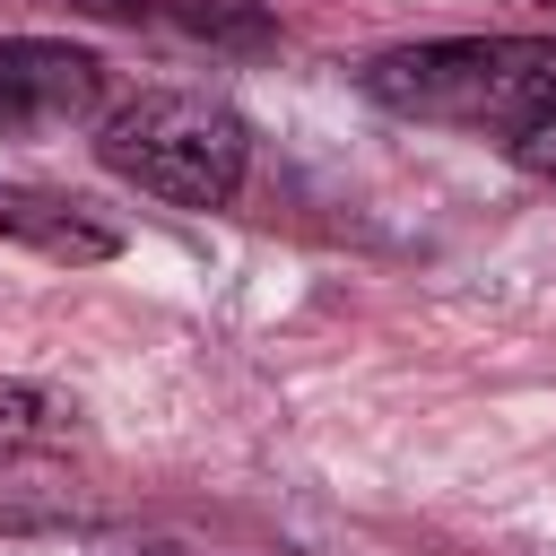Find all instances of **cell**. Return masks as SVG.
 Masks as SVG:
<instances>
[{"label":"cell","instance_id":"1","mask_svg":"<svg viewBox=\"0 0 556 556\" xmlns=\"http://www.w3.org/2000/svg\"><path fill=\"white\" fill-rule=\"evenodd\" d=\"M356 87L400 122L486 130L513 148L556 104V43H539V35H434V43L374 52L356 70Z\"/></svg>","mask_w":556,"mask_h":556},{"label":"cell","instance_id":"2","mask_svg":"<svg viewBox=\"0 0 556 556\" xmlns=\"http://www.w3.org/2000/svg\"><path fill=\"white\" fill-rule=\"evenodd\" d=\"M96 156H104V174L139 182L165 208H226L243 191V174H252V130L217 96L148 87V96H130V104L104 113Z\"/></svg>","mask_w":556,"mask_h":556},{"label":"cell","instance_id":"3","mask_svg":"<svg viewBox=\"0 0 556 556\" xmlns=\"http://www.w3.org/2000/svg\"><path fill=\"white\" fill-rule=\"evenodd\" d=\"M104 96V61L52 35H0V139L17 130H70Z\"/></svg>","mask_w":556,"mask_h":556},{"label":"cell","instance_id":"4","mask_svg":"<svg viewBox=\"0 0 556 556\" xmlns=\"http://www.w3.org/2000/svg\"><path fill=\"white\" fill-rule=\"evenodd\" d=\"M0 235L43 252V261H61V269H96V261L122 252V226L87 217L70 191H43V182H0Z\"/></svg>","mask_w":556,"mask_h":556},{"label":"cell","instance_id":"5","mask_svg":"<svg viewBox=\"0 0 556 556\" xmlns=\"http://www.w3.org/2000/svg\"><path fill=\"white\" fill-rule=\"evenodd\" d=\"M87 9L148 17V26H174V35H191V43H226V52H261V43H278V26H269L252 0H87Z\"/></svg>","mask_w":556,"mask_h":556},{"label":"cell","instance_id":"6","mask_svg":"<svg viewBox=\"0 0 556 556\" xmlns=\"http://www.w3.org/2000/svg\"><path fill=\"white\" fill-rule=\"evenodd\" d=\"M70 426H78V408H70L61 391H43V382H0V460L43 452V443H70Z\"/></svg>","mask_w":556,"mask_h":556},{"label":"cell","instance_id":"7","mask_svg":"<svg viewBox=\"0 0 556 556\" xmlns=\"http://www.w3.org/2000/svg\"><path fill=\"white\" fill-rule=\"evenodd\" d=\"M504 156H513L521 174H539V182H556V104H547V113H539V122H530V130H521V139H513Z\"/></svg>","mask_w":556,"mask_h":556},{"label":"cell","instance_id":"8","mask_svg":"<svg viewBox=\"0 0 556 556\" xmlns=\"http://www.w3.org/2000/svg\"><path fill=\"white\" fill-rule=\"evenodd\" d=\"M148 556H174V547H148Z\"/></svg>","mask_w":556,"mask_h":556},{"label":"cell","instance_id":"9","mask_svg":"<svg viewBox=\"0 0 556 556\" xmlns=\"http://www.w3.org/2000/svg\"><path fill=\"white\" fill-rule=\"evenodd\" d=\"M539 9H556V0H539Z\"/></svg>","mask_w":556,"mask_h":556}]
</instances>
